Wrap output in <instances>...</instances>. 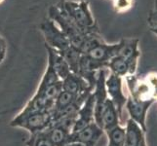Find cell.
I'll list each match as a JSON object with an SVG mask.
<instances>
[{
  "label": "cell",
  "instance_id": "cell-5",
  "mask_svg": "<svg viewBox=\"0 0 157 146\" xmlns=\"http://www.w3.org/2000/svg\"><path fill=\"white\" fill-rule=\"evenodd\" d=\"M105 88L106 93L109 99L115 105L120 120H123V109L125 108V104L128 96L123 92V78L116 76L113 73H108L105 79Z\"/></svg>",
  "mask_w": 157,
  "mask_h": 146
},
{
  "label": "cell",
  "instance_id": "cell-21",
  "mask_svg": "<svg viewBox=\"0 0 157 146\" xmlns=\"http://www.w3.org/2000/svg\"><path fill=\"white\" fill-rule=\"evenodd\" d=\"M113 8L117 13H125L133 7L134 0H112Z\"/></svg>",
  "mask_w": 157,
  "mask_h": 146
},
{
  "label": "cell",
  "instance_id": "cell-23",
  "mask_svg": "<svg viewBox=\"0 0 157 146\" xmlns=\"http://www.w3.org/2000/svg\"><path fill=\"white\" fill-rule=\"evenodd\" d=\"M7 53V43L2 36H0V64L4 61Z\"/></svg>",
  "mask_w": 157,
  "mask_h": 146
},
{
  "label": "cell",
  "instance_id": "cell-17",
  "mask_svg": "<svg viewBox=\"0 0 157 146\" xmlns=\"http://www.w3.org/2000/svg\"><path fill=\"white\" fill-rule=\"evenodd\" d=\"M105 133L108 138L107 146H124L125 145V137L126 129L125 126L118 125L108 131H105Z\"/></svg>",
  "mask_w": 157,
  "mask_h": 146
},
{
  "label": "cell",
  "instance_id": "cell-19",
  "mask_svg": "<svg viewBox=\"0 0 157 146\" xmlns=\"http://www.w3.org/2000/svg\"><path fill=\"white\" fill-rule=\"evenodd\" d=\"M59 54L66 59V62H67V64L70 67L71 72L77 74L78 67H79V61H80L81 56H82V54L73 46L68 47L67 50H64L63 52H61Z\"/></svg>",
  "mask_w": 157,
  "mask_h": 146
},
{
  "label": "cell",
  "instance_id": "cell-13",
  "mask_svg": "<svg viewBox=\"0 0 157 146\" xmlns=\"http://www.w3.org/2000/svg\"><path fill=\"white\" fill-rule=\"evenodd\" d=\"M45 48L48 53V64L51 66L54 71L58 75V77L63 81L71 73L69 66L66 62V59L59 55L57 51H55L54 49L50 48L47 45H45Z\"/></svg>",
  "mask_w": 157,
  "mask_h": 146
},
{
  "label": "cell",
  "instance_id": "cell-20",
  "mask_svg": "<svg viewBox=\"0 0 157 146\" xmlns=\"http://www.w3.org/2000/svg\"><path fill=\"white\" fill-rule=\"evenodd\" d=\"M26 146H55L48 136L47 131L35 133L30 134V137L26 142Z\"/></svg>",
  "mask_w": 157,
  "mask_h": 146
},
{
  "label": "cell",
  "instance_id": "cell-8",
  "mask_svg": "<svg viewBox=\"0 0 157 146\" xmlns=\"http://www.w3.org/2000/svg\"><path fill=\"white\" fill-rule=\"evenodd\" d=\"M154 101L155 100L152 99H148V100L135 99L131 96H128L125 104V109L128 112L129 118L132 119L134 122H136L145 132H147L145 121H147V111L150 108V106L154 103Z\"/></svg>",
  "mask_w": 157,
  "mask_h": 146
},
{
  "label": "cell",
  "instance_id": "cell-3",
  "mask_svg": "<svg viewBox=\"0 0 157 146\" xmlns=\"http://www.w3.org/2000/svg\"><path fill=\"white\" fill-rule=\"evenodd\" d=\"M52 125V112L41 111L26 116H15L10 122L11 127L21 128L29 131L30 134L46 131Z\"/></svg>",
  "mask_w": 157,
  "mask_h": 146
},
{
  "label": "cell",
  "instance_id": "cell-15",
  "mask_svg": "<svg viewBox=\"0 0 157 146\" xmlns=\"http://www.w3.org/2000/svg\"><path fill=\"white\" fill-rule=\"evenodd\" d=\"M46 131L55 146H63L70 134L68 129L59 125H51Z\"/></svg>",
  "mask_w": 157,
  "mask_h": 146
},
{
  "label": "cell",
  "instance_id": "cell-10",
  "mask_svg": "<svg viewBox=\"0 0 157 146\" xmlns=\"http://www.w3.org/2000/svg\"><path fill=\"white\" fill-rule=\"evenodd\" d=\"M119 46H120L119 42L115 43V44H107V43H105V41H104L100 43L99 45H97L96 47H94L92 50H90L86 55L97 62L106 64L107 66L108 62L112 58L117 56Z\"/></svg>",
  "mask_w": 157,
  "mask_h": 146
},
{
  "label": "cell",
  "instance_id": "cell-6",
  "mask_svg": "<svg viewBox=\"0 0 157 146\" xmlns=\"http://www.w3.org/2000/svg\"><path fill=\"white\" fill-rule=\"evenodd\" d=\"M104 136V129L96 122H93L80 131L70 133L67 142H79L85 146H96Z\"/></svg>",
  "mask_w": 157,
  "mask_h": 146
},
{
  "label": "cell",
  "instance_id": "cell-26",
  "mask_svg": "<svg viewBox=\"0 0 157 146\" xmlns=\"http://www.w3.org/2000/svg\"><path fill=\"white\" fill-rule=\"evenodd\" d=\"M5 1V0H0V4H1L2 2H4Z\"/></svg>",
  "mask_w": 157,
  "mask_h": 146
},
{
  "label": "cell",
  "instance_id": "cell-2",
  "mask_svg": "<svg viewBox=\"0 0 157 146\" xmlns=\"http://www.w3.org/2000/svg\"><path fill=\"white\" fill-rule=\"evenodd\" d=\"M58 5L70 18L75 24L88 32V33H100L98 24L91 12L90 4L87 0H61Z\"/></svg>",
  "mask_w": 157,
  "mask_h": 146
},
{
  "label": "cell",
  "instance_id": "cell-4",
  "mask_svg": "<svg viewBox=\"0 0 157 146\" xmlns=\"http://www.w3.org/2000/svg\"><path fill=\"white\" fill-rule=\"evenodd\" d=\"M40 30L45 39V45L54 49L58 53L63 52L71 46L67 37L64 35L61 28L50 19L45 20L40 24Z\"/></svg>",
  "mask_w": 157,
  "mask_h": 146
},
{
  "label": "cell",
  "instance_id": "cell-1",
  "mask_svg": "<svg viewBox=\"0 0 157 146\" xmlns=\"http://www.w3.org/2000/svg\"><path fill=\"white\" fill-rule=\"evenodd\" d=\"M48 19L53 21L61 28L71 46L76 48L82 55H86L94 47L105 41L100 33H88L81 29L58 4L50 6L48 10Z\"/></svg>",
  "mask_w": 157,
  "mask_h": 146
},
{
  "label": "cell",
  "instance_id": "cell-16",
  "mask_svg": "<svg viewBox=\"0 0 157 146\" xmlns=\"http://www.w3.org/2000/svg\"><path fill=\"white\" fill-rule=\"evenodd\" d=\"M107 70L110 73L115 74L116 76L121 78H125L130 76V67L126 61L119 57L112 58L107 63Z\"/></svg>",
  "mask_w": 157,
  "mask_h": 146
},
{
  "label": "cell",
  "instance_id": "cell-9",
  "mask_svg": "<svg viewBox=\"0 0 157 146\" xmlns=\"http://www.w3.org/2000/svg\"><path fill=\"white\" fill-rule=\"evenodd\" d=\"M94 108H95V99L93 94L91 93L84 101V103L81 106L79 111L77 112L76 120H75L71 133H76L80 131V129H82L83 128H85L86 126L90 125L91 123L95 122Z\"/></svg>",
  "mask_w": 157,
  "mask_h": 146
},
{
  "label": "cell",
  "instance_id": "cell-14",
  "mask_svg": "<svg viewBox=\"0 0 157 146\" xmlns=\"http://www.w3.org/2000/svg\"><path fill=\"white\" fill-rule=\"evenodd\" d=\"M118 125H122L120 117L118 115L115 105L113 104V102L109 99V97H108L105 101L104 110H102V113H101L100 127L105 132Z\"/></svg>",
  "mask_w": 157,
  "mask_h": 146
},
{
  "label": "cell",
  "instance_id": "cell-11",
  "mask_svg": "<svg viewBox=\"0 0 157 146\" xmlns=\"http://www.w3.org/2000/svg\"><path fill=\"white\" fill-rule=\"evenodd\" d=\"M126 137L124 146H147L145 140V131L132 119L128 118L125 123Z\"/></svg>",
  "mask_w": 157,
  "mask_h": 146
},
{
  "label": "cell",
  "instance_id": "cell-25",
  "mask_svg": "<svg viewBox=\"0 0 157 146\" xmlns=\"http://www.w3.org/2000/svg\"><path fill=\"white\" fill-rule=\"evenodd\" d=\"M150 30L152 31L154 34L157 35V26H152V28H150Z\"/></svg>",
  "mask_w": 157,
  "mask_h": 146
},
{
  "label": "cell",
  "instance_id": "cell-18",
  "mask_svg": "<svg viewBox=\"0 0 157 146\" xmlns=\"http://www.w3.org/2000/svg\"><path fill=\"white\" fill-rule=\"evenodd\" d=\"M86 94H89V93H86ZM83 95H85V94H83ZM83 95H73L71 93H68V92H66V91H62L56 99L55 102H54V106H53V109L51 112L55 113V112L64 109L66 107L73 104L74 102Z\"/></svg>",
  "mask_w": 157,
  "mask_h": 146
},
{
  "label": "cell",
  "instance_id": "cell-7",
  "mask_svg": "<svg viewBox=\"0 0 157 146\" xmlns=\"http://www.w3.org/2000/svg\"><path fill=\"white\" fill-rule=\"evenodd\" d=\"M119 50L117 57L126 61L130 67V76L136 75L138 69L140 52L139 50L138 39H121L119 42Z\"/></svg>",
  "mask_w": 157,
  "mask_h": 146
},
{
  "label": "cell",
  "instance_id": "cell-24",
  "mask_svg": "<svg viewBox=\"0 0 157 146\" xmlns=\"http://www.w3.org/2000/svg\"><path fill=\"white\" fill-rule=\"evenodd\" d=\"M63 146H85L82 143H79V142H67Z\"/></svg>",
  "mask_w": 157,
  "mask_h": 146
},
{
  "label": "cell",
  "instance_id": "cell-12",
  "mask_svg": "<svg viewBox=\"0 0 157 146\" xmlns=\"http://www.w3.org/2000/svg\"><path fill=\"white\" fill-rule=\"evenodd\" d=\"M63 91L68 92L73 95H83L86 93H92L93 89H92L89 84L86 81L79 76L78 74L71 72L67 77L64 78L63 81Z\"/></svg>",
  "mask_w": 157,
  "mask_h": 146
},
{
  "label": "cell",
  "instance_id": "cell-22",
  "mask_svg": "<svg viewBox=\"0 0 157 146\" xmlns=\"http://www.w3.org/2000/svg\"><path fill=\"white\" fill-rule=\"evenodd\" d=\"M144 77L147 80L148 84L150 85V88H151V91H152L154 99H157V73L151 72Z\"/></svg>",
  "mask_w": 157,
  "mask_h": 146
}]
</instances>
